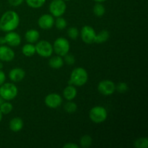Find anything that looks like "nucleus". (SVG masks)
I'll return each mask as SVG.
<instances>
[{
	"instance_id": "nucleus-31",
	"label": "nucleus",
	"mask_w": 148,
	"mask_h": 148,
	"mask_svg": "<svg viewBox=\"0 0 148 148\" xmlns=\"http://www.w3.org/2000/svg\"><path fill=\"white\" fill-rule=\"evenodd\" d=\"M25 0H8L9 4L12 7H18L21 5Z\"/></svg>"
},
{
	"instance_id": "nucleus-29",
	"label": "nucleus",
	"mask_w": 148,
	"mask_h": 148,
	"mask_svg": "<svg viewBox=\"0 0 148 148\" xmlns=\"http://www.w3.org/2000/svg\"><path fill=\"white\" fill-rule=\"evenodd\" d=\"M129 90V86L126 82H119L117 85H116V91L120 93H124L127 92Z\"/></svg>"
},
{
	"instance_id": "nucleus-32",
	"label": "nucleus",
	"mask_w": 148,
	"mask_h": 148,
	"mask_svg": "<svg viewBox=\"0 0 148 148\" xmlns=\"http://www.w3.org/2000/svg\"><path fill=\"white\" fill-rule=\"evenodd\" d=\"M5 80H6L5 73L3 72L2 69H0V86L5 82Z\"/></svg>"
},
{
	"instance_id": "nucleus-11",
	"label": "nucleus",
	"mask_w": 148,
	"mask_h": 148,
	"mask_svg": "<svg viewBox=\"0 0 148 148\" xmlns=\"http://www.w3.org/2000/svg\"><path fill=\"white\" fill-rule=\"evenodd\" d=\"M54 17L51 14H42L38 20V25L43 30H50L54 25Z\"/></svg>"
},
{
	"instance_id": "nucleus-39",
	"label": "nucleus",
	"mask_w": 148,
	"mask_h": 148,
	"mask_svg": "<svg viewBox=\"0 0 148 148\" xmlns=\"http://www.w3.org/2000/svg\"><path fill=\"white\" fill-rule=\"evenodd\" d=\"M63 1H71V0H63Z\"/></svg>"
},
{
	"instance_id": "nucleus-12",
	"label": "nucleus",
	"mask_w": 148,
	"mask_h": 148,
	"mask_svg": "<svg viewBox=\"0 0 148 148\" xmlns=\"http://www.w3.org/2000/svg\"><path fill=\"white\" fill-rule=\"evenodd\" d=\"M15 57V53L10 46L0 45V61L5 62H12Z\"/></svg>"
},
{
	"instance_id": "nucleus-8",
	"label": "nucleus",
	"mask_w": 148,
	"mask_h": 148,
	"mask_svg": "<svg viewBox=\"0 0 148 148\" xmlns=\"http://www.w3.org/2000/svg\"><path fill=\"white\" fill-rule=\"evenodd\" d=\"M98 90L101 95L109 96L116 91V84L110 79H103L98 85Z\"/></svg>"
},
{
	"instance_id": "nucleus-22",
	"label": "nucleus",
	"mask_w": 148,
	"mask_h": 148,
	"mask_svg": "<svg viewBox=\"0 0 148 148\" xmlns=\"http://www.w3.org/2000/svg\"><path fill=\"white\" fill-rule=\"evenodd\" d=\"M46 0H25L26 4L28 7L33 9H38L43 7Z\"/></svg>"
},
{
	"instance_id": "nucleus-35",
	"label": "nucleus",
	"mask_w": 148,
	"mask_h": 148,
	"mask_svg": "<svg viewBox=\"0 0 148 148\" xmlns=\"http://www.w3.org/2000/svg\"><path fill=\"white\" fill-rule=\"evenodd\" d=\"M95 2H99V3H103V2H105V1H108V0H93Z\"/></svg>"
},
{
	"instance_id": "nucleus-7",
	"label": "nucleus",
	"mask_w": 148,
	"mask_h": 148,
	"mask_svg": "<svg viewBox=\"0 0 148 148\" xmlns=\"http://www.w3.org/2000/svg\"><path fill=\"white\" fill-rule=\"evenodd\" d=\"M49 9L52 16L55 17H61L66 12V1L63 0H52L49 4Z\"/></svg>"
},
{
	"instance_id": "nucleus-21",
	"label": "nucleus",
	"mask_w": 148,
	"mask_h": 148,
	"mask_svg": "<svg viewBox=\"0 0 148 148\" xmlns=\"http://www.w3.org/2000/svg\"><path fill=\"white\" fill-rule=\"evenodd\" d=\"M92 11H93L94 14H95L96 17H101L105 14L106 8L102 3L96 2V4L93 6Z\"/></svg>"
},
{
	"instance_id": "nucleus-17",
	"label": "nucleus",
	"mask_w": 148,
	"mask_h": 148,
	"mask_svg": "<svg viewBox=\"0 0 148 148\" xmlns=\"http://www.w3.org/2000/svg\"><path fill=\"white\" fill-rule=\"evenodd\" d=\"M25 38L27 43H35L38 41L40 38V33L36 29H30L25 34Z\"/></svg>"
},
{
	"instance_id": "nucleus-19",
	"label": "nucleus",
	"mask_w": 148,
	"mask_h": 148,
	"mask_svg": "<svg viewBox=\"0 0 148 148\" xmlns=\"http://www.w3.org/2000/svg\"><path fill=\"white\" fill-rule=\"evenodd\" d=\"M22 53L27 57H31L36 53V46L33 45V43H26L22 48Z\"/></svg>"
},
{
	"instance_id": "nucleus-4",
	"label": "nucleus",
	"mask_w": 148,
	"mask_h": 148,
	"mask_svg": "<svg viewBox=\"0 0 148 148\" xmlns=\"http://www.w3.org/2000/svg\"><path fill=\"white\" fill-rule=\"evenodd\" d=\"M108 111L101 106H94L90 110L89 118L91 121L95 124H101L107 119Z\"/></svg>"
},
{
	"instance_id": "nucleus-25",
	"label": "nucleus",
	"mask_w": 148,
	"mask_h": 148,
	"mask_svg": "<svg viewBox=\"0 0 148 148\" xmlns=\"http://www.w3.org/2000/svg\"><path fill=\"white\" fill-rule=\"evenodd\" d=\"M13 110V106L10 102H3L0 105V111L3 115H7Z\"/></svg>"
},
{
	"instance_id": "nucleus-14",
	"label": "nucleus",
	"mask_w": 148,
	"mask_h": 148,
	"mask_svg": "<svg viewBox=\"0 0 148 148\" xmlns=\"http://www.w3.org/2000/svg\"><path fill=\"white\" fill-rule=\"evenodd\" d=\"M25 72L23 69L20 67H15L12 69L9 72V78L11 81L18 82L23 80L25 77Z\"/></svg>"
},
{
	"instance_id": "nucleus-40",
	"label": "nucleus",
	"mask_w": 148,
	"mask_h": 148,
	"mask_svg": "<svg viewBox=\"0 0 148 148\" xmlns=\"http://www.w3.org/2000/svg\"><path fill=\"white\" fill-rule=\"evenodd\" d=\"M0 31H1V28H0Z\"/></svg>"
},
{
	"instance_id": "nucleus-24",
	"label": "nucleus",
	"mask_w": 148,
	"mask_h": 148,
	"mask_svg": "<svg viewBox=\"0 0 148 148\" xmlns=\"http://www.w3.org/2000/svg\"><path fill=\"white\" fill-rule=\"evenodd\" d=\"M64 109L68 114H74L77 110V105L72 101H68L64 106Z\"/></svg>"
},
{
	"instance_id": "nucleus-28",
	"label": "nucleus",
	"mask_w": 148,
	"mask_h": 148,
	"mask_svg": "<svg viewBox=\"0 0 148 148\" xmlns=\"http://www.w3.org/2000/svg\"><path fill=\"white\" fill-rule=\"evenodd\" d=\"M67 35L72 40H77L79 36V30L76 27H70L67 30Z\"/></svg>"
},
{
	"instance_id": "nucleus-27",
	"label": "nucleus",
	"mask_w": 148,
	"mask_h": 148,
	"mask_svg": "<svg viewBox=\"0 0 148 148\" xmlns=\"http://www.w3.org/2000/svg\"><path fill=\"white\" fill-rule=\"evenodd\" d=\"M134 147L147 148L148 147V139L147 137H140L134 142Z\"/></svg>"
},
{
	"instance_id": "nucleus-6",
	"label": "nucleus",
	"mask_w": 148,
	"mask_h": 148,
	"mask_svg": "<svg viewBox=\"0 0 148 148\" xmlns=\"http://www.w3.org/2000/svg\"><path fill=\"white\" fill-rule=\"evenodd\" d=\"M36 52L38 54V56L43 58H49L52 56V53H53V46L50 42L48 40H39L36 42Z\"/></svg>"
},
{
	"instance_id": "nucleus-10",
	"label": "nucleus",
	"mask_w": 148,
	"mask_h": 148,
	"mask_svg": "<svg viewBox=\"0 0 148 148\" xmlns=\"http://www.w3.org/2000/svg\"><path fill=\"white\" fill-rule=\"evenodd\" d=\"M62 101H63V100H62V96L59 94L56 93V92L48 94L45 97L44 99V103L46 106L52 108V109L59 108L62 105Z\"/></svg>"
},
{
	"instance_id": "nucleus-3",
	"label": "nucleus",
	"mask_w": 148,
	"mask_h": 148,
	"mask_svg": "<svg viewBox=\"0 0 148 148\" xmlns=\"http://www.w3.org/2000/svg\"><path fill=\"white\" fill-rule=\"evenodd\" d=\"M18 94L17 87L12 82H4L0 86V96L4 101H10L14 100Z\"/></svg>"
},
{
	"instance_id": "nucleus-34",
	"label": "nucleus",
	"mask_w": 148,
	"mask_h": 148,
	"mask_svg": "<svg viewBox=\"0 0 148 148\" xmlns=\"http://www.w3.org/2000/svg\"><path fill=\"white\" fill-rule=\"evenodd\" d=\"M5 40H4V37H0V45L5 44Z\"/></svg>"
},
{
	"instance_id": "nucleus-30",
	"label": "nucleus",
	"mask_w": 148,
	"mask_h": 148,
	"mask_svg": "<svg viewBox=\"0 0 148 148\" xmlns=\"http://www.w3.org/2000/svg\"><path fill=\"white\" fill-rule=\"evenodd\" d=\"M64 57V62L66 64L73 65L75 63V58L72 54H69V53H68L67 54L65 55Z\"/></svg>"
},
{
	"instance_id": "nucleus-38",
	"label": "nucleus",
	"mask_w": 148,
	"mask_h": 148,
	"mask_svg": "<svg viewBox=\"0 0 148 148\" xmlns=\"http://www.w3.org/2000/svg\"><path fill=\"white\" fill-rule=\"evenodd\" d=\"M3 102H4V100H3V98L0 96V105H1Z\"/></svg>"
},
{
	"instance_id": "nucleus-5",
	"label": "nucleus",
	"mask_w": 148,
	"mask_h": 148,
	"mask_svg": "<svg viewBox=\"0 0 148 148\" xmlns=\"http://www.w3.org/2000/svg\"><path fill=\"white\" fill-rule=\"evenodd\" d=\"M53 52L58 56L64 57L70 50V44L69 40L64 37H59L54 40L53 43Z\"/></svg>"
},
{
	"instance_id": "nucleus-20",
	"label": "nucleus",
	"mask_w": 148,
	"mask_h": 148,
	"mask_svg": "<svg viewBox=\"0 0 148 148\" xmlns=\"http://www.w3.org/2000/svg\"><path fill=\"white\" fill-rule=\"evenodd\" d=\"M110 38V33L107 30H103L98 33H96L95 38V43H103L106 42Z\"/></svg>"
},
{
	"instance_id": "nucleus-9",
	"label": "nucleus",
	"mask_w": 148,
	"mask_h": 148,
	"mask_svg": "<svg viewBox=\"0 0 148 148\" xmlns=\"http://www.w3.org/2000/svg\"><path fill=\"white\" fill-rule=\"evenodd\" d=\"M79 36L84 43L86 44H92L95 43L96 33L92 27L90 25H85L81 29L79 32Z\"/></svg>"
},
{
	"instance_id": "nucleus-18",
	"label": "nucleus",
	"mask_w": 148,
	"mask_h": 148,
	"mask_svg": "<svg viewBox=\"0 0 148 148\" xmlns=\"http://www.w3.org/2000/svg\"><path fill=\"white\" fill-rule=\"evenodd\" d=\"M64 64V62L63 58L58 55L51 57L49 61V66L54 69H59L62 68Z\"/></svg>"
},
{
	"instance_id": "nucleus-1",
	"label": "nucleus",
	"mask_w": 148,
	"mask_h": 148,
	"mask_svg": "<svg viewBox=\"0 0 148 148\" xmlns=\"http://www.w3.org/2000/svg\"><path fill=\"white\" fill-rule=\"evenodd\" d=\"M20 19L19 14L13 10L5 12L0 18V28L2 31H13L20 25Z\"/></svg>"
},
{
	"instance_id": "nucleus-26",
	"label": "nucleus",
	"mask_w": 148,
	"mask_h": 148,
	"mask_svg": "<svg viewBox=\"0 0 148 148\" xmlns=\"http://www.w3.org/2000/svg\"><path fill=\"white\" fill-rule=\"evenodd\" d=\"M54 25H56V27L58 30H64L65 28L67 26V22H66V19L62 17V16L61 17H56V20H55Z\"/></svg>"
},
{
	"instance_id": "nucleus-36",
	"label": "nucleus",
	"mask_w": 148,
	"mask_h": 148,
	"mask_svg": "<svg viewBox=\"0 0 148 148\" xmlns=\"http://www.w3.org/2000/svg\"><path fill=\"white\" fill-rule=\"evenodd\" d=\"M4 64H3V62L1 61H0V69H2Z\"/></svg>"
},
{
	"instance_id": "nucleus-16",
	"label": "nucleus",
	"mask_w": 148,
	"mask_h": 148,
	"mask_svg": "<svg viewBox=\"0 0 148 148\" xmlns=\"http://www.w3.org/2000/svg\"><path fill=\"white\" fill-rule=\"evenodd\" d=\"M63 96L66 101H73L76 98L77 95V90L75 86L72 85H69L64 89Z\"/></svg>"
},
{
	"instance_id": "nucleus-2",
	"label": "nucleus",
	"mask_w": 148,
	"mask_h": 148,
	"mask_svg": "<svg viewBox=\"0 0 148 148\" xmlns=\"http://www.w3.org/2000/svg\"><path fill=\"white\" fill-rule=\"evenodd\" d=\"M88 80V73L86 69L82 67H77L71 72L69 85L76 87H82L87 83Z\"/></svg>"
},
{
	"instance_id": "nucleus-37",
	"label": "nucleus",
	"mask_w": 148,
	"mask_h": 148,
	"mask_svg": "<svg viewBox=\"0 0 148 148\" xmlns=\"http://www.w3.org/2000/svg\"><path fill=\"white\" fill-rule=\"evenodd\" d=\"M2 117H3V114H1V112L0 111V122H1V120H2Z\"/></svg>"
},
{
	"instance_id": "nucleus-33",
	"label": "nucleus",
	"mask_w": 148,
	"mask_h": 148,
	"mask_svg": "<svg viewBox=\"0 0 148 148\" xmlns=\"http://www.w3.org/2000/svg\"><path fill=\"white\" fill-rule=\"evenodd\" d=\"M63 148H79V145L73 143H68L63 146Z\"/></svg>"
},
{
	"instance_id": "nucleus-23",
	"label": "nucleus",
	"mask_w": 148,
	"mask_h": 148,
	"mask_svg": "<svg viewBox=\"0 0 148 148\" xmlns=\"http://www.w3.org/2000/svg\"><path fill=\"white\" fill-rule=\"evenodd\" d=\"M92 143V139L90 135L88 134H85L82 136L79 140V144L80 146L83 148H88L90 147Z\"/></svg>"
},
{
	"instance_id": "nucleus-13",
	"label": "nucleus",
	"mask_w": 148,
	"mask_h": 148,
	"mask_svg": "<svg viewBox=\"0 0 148 148\" xmlns=\"http://www.w3.org/2000/svg\"><path fill=\"white\" fill-rule=\"evenodd\" d=\"M4 40H5L6 44L12 47H16L20 46L21 43V37L17 33L13 30V31L7 32V34L4 36Z\"/></svg>"
},
{
	"instance_id": "nucleus-15",
	"label": "nucleus",
	"mask_w": 148,
	"mask_h": 148,
	"mask_svg": "<svg viewBox=\"0 0 148 148\" xmlns=\"http://www.w3.org/2000/svg\"><path fill=\"white\" fill-rule=\"evenodd\" d=\"M24 126L23 120L20 117H14L10 120L9 123V127L13 132H19L21 131Z\"/></svg>"
}]
</instances>
